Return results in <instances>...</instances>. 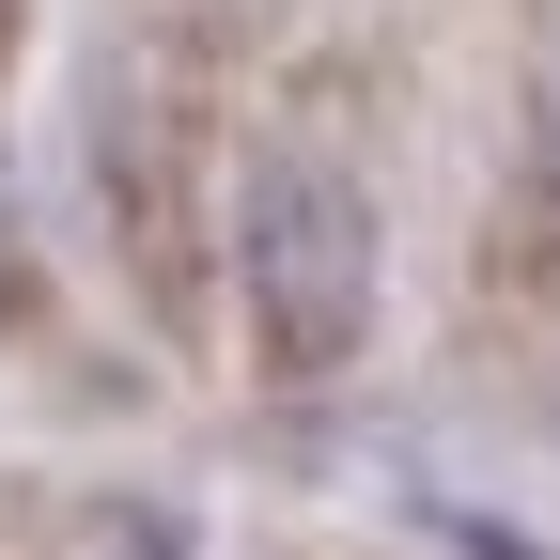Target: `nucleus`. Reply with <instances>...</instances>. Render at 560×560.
<instances>
[{"instance_id":"obj_1","label":"nucleus","mask_w":560,"mask_h":560,"mask_svg":"<svg viewBox=\"0 0 560 560\" xmlns=\"http://www.w3.org/2000/svg\"><path fill=\"white\" fill-rule=\"evenodd\" d=\"M234 280L280 374H327L374 342V187L312 156V140H265L234 172Z\"/></svg>"}]
</instances>
